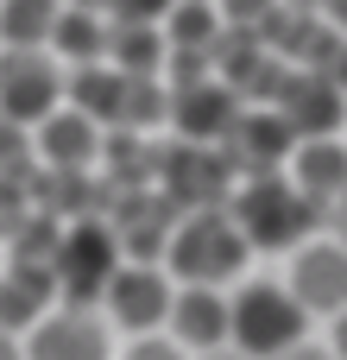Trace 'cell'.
I'll list each match as a JSON object with an SVG mask.
<instances>
[{
	"label": "cell",
	"mask_w": 347,
	"mask_h": 360,
	"mask_svg": "<svg viewBox=\"0 0 347 360\" xmlns=\"http://www.w3.org/2000/svg\"><path fill=\"white\" fill-rule=\"evenodd\" d=\"M228 215L240 221L247 247H266V253H284V247H310L316 228H322V209L291 184V171H272V177H247L228 202Z\"/></svg>",
	"instance_id": "1"
},
{
	"label": "cell",
	"mask_w": 347,
	"mask_h": 360,
	"mask_svg": "<svg viewBox=\"0 0 347 360\" xmlns=\"http://www.w3.org/2000/svg\"><path fill=\"white\" fill-rule=\"evenodd\" d=\"M247 234L228 209H190L177 228H171V247H164V266L177 285H228L240 266H247Z\"/></svg>",
	"instance_id": "2"
},
{
	"label": "cell",
	"mask_w": 347,
	"mask_h": 360,
	"mask_svg": "<svg viewBox=\"0 0 347 360\" xmlns=\"http://www.w3.org/2000/svg\"><path fill=\"white\" fill-rule=\"evenodd\" d=\"M310 329V310L291 297V285H247L234 291V348L253 360H278L284 348H297Z\"/></svg>",
	"instance_id": "3"
},
{
	"label": "cell",
	"mask_w": 347,
	"mask_h": 360,
	"mask_svg": "<svg viewBox=\"0 0 347 360\" xmlns=\"http://www.w3.org/2000/svg\"><path fill=\"white\" fill-rule=\"evenodd\" d=\"M120 266H126L120 234L101 228V221H76V228H63V240H57V297H63L70 310H89L95 297H107V285H114Z\"/></svg>",
	"instance_id": "4"
},
{
	"label": "cell",
	"mask_w": 347,
	"mask_h": 360,
	"mask_svg": "<svg viewBox=\"0 0 347 360\" xmlns=\"http://www.w3.org/2000/svg\"><path fill=\"white\" fill-rule=\"evenodd\" d=\"M70 76L51 51H0V120L13 127H38L63 108Z\"/></svg>",
	"instance_id": "5"
},
{
	"label": "cell",
	"mask_w": 347,
	"mask_h": 360,
	"mask_svg": "<svg viewBox=\"0 0 347 360\" xmlns=\"http://www.w3.org/2000/svg\"><path fill=\"white\" fill-rule=\"evenodd\" d=\"M101 304H107V323L114 329H126V335H164L171 329V304H177V278L164 266L126 259L114 272V285H107Z\"/></svg>",
	"instance_id": "6"
},
{
	"label": "cell",
	"mask_w": 347,
	"mask_h": 360,
	"mask_svg": "<svg viewBox=\"0 0 347 360\" xmlns=\"http://www.w3.org/2000/svg\"><path fill=\"white\" fill-rule=\"evenodd\" d=\"M291 297L310 310V316H341L347 310V247L341 240H310L297 247L291 259Z\"/></svg>",
	"instance_id": "7"
},
{
	"label": "cell",
	"mask_w": 347,
	"mask_h": 360,
	"mask_svg": "<svg viewBox=\"0 0 347 360\" xmlns=\"http://www.w3.org/2000/svg\"><path fill=\"white\" fill-rule=\"evenodd\" d=\"M171 342H183L190 354H209V348H228L234 342V297H221L215 285H177V304H171Z\"/></svg>",
	"instance_id": "8"
},
{
	"label": "cell",
	"mask_w": 347,
	"mask_h": 360,
	"mask_svg": "<svg viewBox=\"0 0 347 360\" xmlns=\"http://www.w3.org/2000/svg\"><path fill=\"white\" fill-rule=\"evenodd\" d=\"M25 360H114L107 323L63 304V310H51V316L25 335Z\"/></svg>",
	"instance_id": "9"
},
{
	"label": "cell",
	"mask_w": 347,
	"mask_h": 360,
	"mask_svg": "<svg viewBox=\"0 0 347 360\" xmlns=\"http://www.w3.org/2000/svg\"><path fill=\"white\" fill-rule=\"evenodd\" d=\"M171 114L183 127L190 146H221L234 127H240V95L228 82H190V89H171Z\"/></svg>",
	"instance_id": "10"
},
{
	"label": "cell",
	"mask_w": 347,
	"mask_h": 360,
	"mask_svg": "<svg viewBox=\"0 0 347 360\" xmlns=\"http://www.w3.org/2000/svg\"><path fill=\"white\" fill-rule=\"evenodd\" d=\"M291 120L284 114H240V127L228 133V165L247 177H272L291 165Z\"/></svg>",
	"instance_id": "11"
},
{
	"label": "cell",
	"mask_w": 347,
	"mask_h": 360,
	"mask_svg": "<svg viewBox=\"0 0 347 360\" xmlns=\"http://www.w3.org/2000/svg\"><path fill=\"white\" fill-rule=\"evenodd\" d=\"M32 146H38V158H44L51 171H82V165L101 152V120H89V114H76V108L63 101L51 120L32 127Z\"/></svg>",
	"instance_id": "12"
},
{
	"label": "cell",
	"mask_w": 347,
	"mask_h": 360,
	"mask_svg": "<svg viewBox=\"0 0 347 360\" xmlns=\"http://www.w3.org/2000/svg\"><path fill=\"white\" fill-rule=\"evenodd\" d=\"M341 108H347V95L335 89V82H322V76H297V82H284V101H278V114L291 120L297 139H335Z\"/></svg>",
	"instance_id": "13"
},
{
	"label": "cell",
	"mask_w": 347,
	"mask_h": 360,
	"mask_svg": "<svg viewBox=\"0 0 347 360\" xmlns=\"http://www.w3.org/2000/svg\"><path fill=\"white\" fill-rule=\"evenodd\" d=\"M291 184L329 215V202L347 190V139H297V152H291Z\"/></svg>",
	"instance_id": "14"
},
{
	"label": "cell",
	"mask_w": 347,
	"mask_h": 360,
	"mask_svg": "<svg viewBox=\"0 0 347 360\" xmlns=\"http://www.w3.org/2000/svg\"><path fill=\"white\" fill-rule=\"evenodd\" d=\"M51 297H57V278H51V272L6 266V272H0V329H6V335H32V329L51 316Z\"/></svg>",
	"instance_id": "15"
},
{
	"label": "cell",
	"mask_w": 347,
	"mask_h": 360,
	"mask_svg": "<svg viewBox=\"0 0 347 360\" xmlns=\"http://www.w3.org/2000/svg\"><path fill=\"white\" fill-rule=\"evenodd\" d=\"M234 165L215 152V146H183L177 165H171V196L177 202H196V209H215V196L228 190Z\"/></svg>",
	"instance_id": "16"
},
{
	"label": "cell",
	"mask_w": 347,
	"mask_h": 360,
	"mask_svg": "<svg viewBox=\"0 0 347 360\" xmlns=\"http://www.w3.org/2000/svg\"><path fill=\"white\" fill-rule=\"evenodd\" d=\"M126 82H133V76H120L114 63H82V70H70V95H63V101H70L76 114H89V120L107 127V120L126 114Z\"/></svg>",
	"instance_id": "17"
},
{
	"label": "cell",
	"mask_w": 347,
	"mask_h": 360,
	"mask_svg": "<svg viewBox=\"0 0 347 360\" xmlns=\"http://www.w3.org/2000/svg\"><path fill=\"white\" fill-rule=\"evenodd\" d=\"M164 57H171L164 25H126V19H107V63H114L120 76H158Z\"/></svg>",
	"instance_id": "18"
},
{
	"label": "cell",
	"mask_w": 347,
	"mask_h": 360,
	"mask_svg": "<svg viewBox=\"0 0 347 360\" xmlns=\"http://www.w3.org/2000/svg\"><path fill=\"white\" fill-rule=\"evenodd\" d=\"M51 57L82 70V63H107V13H82V6H63L57 32H51Z\"/></svg>",
	"instance_id": "19"
},
{
	"label": "cell",
	"mask_w": 347,
	"mask_h": 360,
	"mask_svg": "<svg viewBox=\"0 0 347 360\" xmlns=\"http://www.w3.org/2000/svg\"><path fill=\"white\" fill-rule=\"evenodd\" d=\"M63 0H0V51H51Z\"/></svg>",
	"instance_id": "20"
},
{
	"label": "cell",
	"mask_w": 347,
	"mask_h": 360,
	"mask_svg": "<svg viewBox=\"0 0 347 360\" xmlns=\"http://www.w3.org/2000/svg\"><path fill=\"white\" fill-rule=\"evenodd\" d=\"M221 32H228V19H221L215 0H177L171 19H164V38H171L177 57H209Z\"/></svg>",
	"instance_id": "21"
},
{
	"label": "cell",
	"mask_w": 347,
	"mask_h": 360,
	"mask_svg": "<svg viewBox=\"0 0 347 360\" xmlns=\"http://www.w3.org/2000/svg\"><path fill=\"white\" fill-rule=\"evenodd\" d=\"M32 127H13V120H0V177H19L25 165H32Z\"/></svg>",
	"instance_id": "22"
},
{
	"label": "cell",
	"mask_w": 347,
	"mask_h": 360,
	"mask_svg": "<svg viewBox=\"0 0 347 360\" xmlns=\"http://www.w3.org/2000/svg\"><path fill=\"white\" fill-rule=\"evenodd\" d=\"M177 0H107V19H126V25H164Z\"/></svg>",
	"instance_id": "23"
},
{
	"label": "cell",
	"mask_w": 347,
	"mask_h": 360,
	"mask_svg": "<svg viewBox=\"0 0 347 360\" xmlns=\"http://www.w3.org/2000/svg\"><path fill=\"white\" fill-rule=\"evenodd\" d=\"M120 360H196V354H190L183 342H171V335H133Z\"/></svg>",
	"instance_id": "24"
},
{
	"label": "cell",
	"mask_w": 347,
	"mask_h": 360,
	"mask_svg": "<svg viewBox=\"0 0 347 360\" xmlns=\"http://www.w3.org/2000/svg\"><path fill=\"white\" fill-rule=\"evenodd\" d=\"M215 6H221V19H228V25H266L284 0H215Z\"/></svg>",
	"instance_id": "25"
},
{
	"label": "cell",
	"mask_w": 347,
	"mask_h": 360,
	"mask_svg": "<svg viewBox=\"0 0 347 360\" xmlns=\"http://www.w3.org/2000/svg\"><path fill=\"white\" fill-rule=\"evenodd\" d=\"M322 228H329V240H341V247H347V190L335 196V202H329V215H322Z\"/></svg>",
	"instance_id": "26"
},
{
	"label": "cell",
	"mask_w": 347,
	"mask_h": 360,
	"mask_svg": "<svg viewBox=\"0 0 347 360\" xmlns=\"http://www.w3.org/2000/svg\"><path fill=\"white\" fill-rule=\"evenodd\" d=\"M278 360H335V348H316V342H297V348H284Z\"/></svg>",
	"instance_id": "27"
},
{
	"label": "cell",
	"mask_w": 347,
	"mask_h": 360,
	"mask_svg": "<svg viewBox=\"0 0 347 360\" xmlns=\"http://www.w3.org/2000/svg\"><path fill=\"white\" fill-rule=\"evenodd\" d=\"M316 13H322V19H329V25H335V32H341V38H347V0H322Z\"/></svg>",
	"instance_id": "28"
},
{
	"label": "cell",
	"mask_w": 347,
	"mask_h": 360,
	"mask_svg": "<svg viewBox=\"0 0 347 360\" xmlns=\"http://www.w3.org/2000/svg\"><path fill=\"white\" fill-rule=\"evenodd\" d=\"M0 360H25V335H6L0 329Z\"/></svg>",
	"instance_id": "29"
},
{
	"label": "cell",
	"mask_w": 347,
	"mask_h": 360,
	"mask_svg": "<svg viewBox=\"0 0 347 360\" xmlns=\"http://www.w3.org/2000/svg\"><path fill=\"white\" fill-rule=\"evenodd\" d=\"M329 348H335V360H347V310L335 316V342H329Z\"/></svg>",
	"instance_id": "30"
},
{
	"label": "cell",
	"mask_w": 347,
	"mask_h": 360,
	"mask_svg": "<svg viewBox=\"0 0 347 360\" xmlns=\"http://www.w3.org/2000/svg\"><path fill=\"white\" fill-rule=\"evenodd\" d=\"M196 360H253V354H240V348L228 342V348H209V354H196Z\"/></svg>",
	"instance_id": "31"
},
{
	"label": "cell",
	"mask_w": 347,
	"mask_h": 360,
	"mask_svg": "<svg viewBox=\"0 0 347 360\" xmlns=\"http://www.w3.org/2000/svg\"><path fill=\"white\" fill-rule=\"evenodd\" d=\"M63 6H82V13H107V0H63Z\"/></svg>",
	"instance_id": "32"
},
{
	"label": "cell",
	"mask_w": 347,
	"mask_h": 360,
	"mask_svg": "<svg viewBox=\"0 0 347 360\" xmlns=\"http://www.w3.org/2000/svg\"><path fill=\"white\" fill-rule=\"evenodd\" d=\"M291 6H322V0H291Z\"/></svg>",
	"instance_id": "33"
}]
</instances>
